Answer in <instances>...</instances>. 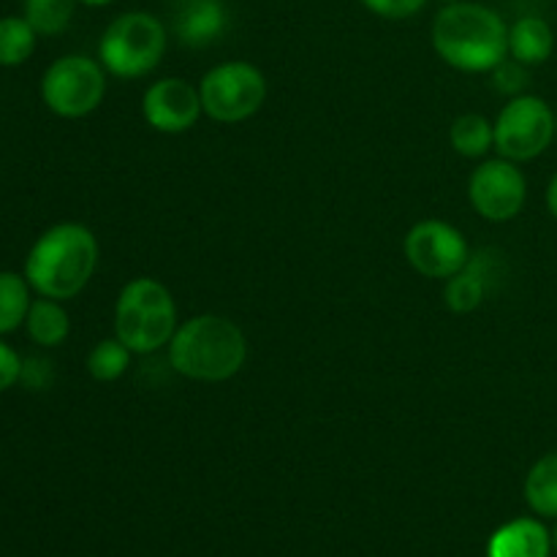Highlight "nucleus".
Returning a JSON list of instances; mask_svg holds the SVG:
<instances>
[{
  "mask_svg": "<svg viewBox=\"0 0 557 557\" xmlns=\"http://www.w3.org/2000/svg\"><path fill=\"white\" fill-rule=\"evenodd\" d=\"M20 381H25L30 389H44V386L52 381V370H49V362L47 359H27V362H22V375Z\"/></svg>",
  "mask_w": 557,
  "mask_h": 557,
  "instance_id": "obj_26",
  "label": "nucleus"
},
{
  "mask_svg": "<svg viewBox=\"0 0 557 557\" xmlns=\"http://www.w3.org/2000/svg\"><path fill=\"white\" fill-rule=\"evenodd\" d=\"M406 259L419 275L424 277H446L462 270L471 259L468 239L462 237L460 228L449 226L444 221H422L406 234Z\"/></svg>",
  "mask_w": 557,
  "mask_h": 557,
  "instance_id": "obj_9",
  "label": "nucleus"
},
{
  "mask_svg": "<svg viewBox=\"0 0 557 557\" xmlns=\"http://www.w3.org/2000/svg\"><path fill=\"white\" fill-rule=\"evenodd\" d=\"M528 79H531V76H528V65L515 58L500 60L493 69V85L495 90L504 92V96H520L528 87Z\"/></svg>",
  "mask_w": 557,
  "mask_h": 557,
  "instance_id": "obj_23",
  "label": "nucleus"
},
{
  "mask_svg": "<svg viewBox=\"0 0 557 557\" xmlns=\"http://www.w3.org/2000/svg\"><path fill=\"white\" fill-rule=\"evenodd\" d=\"M555 49V33L542 16H522L509 27V54L525 65L549 60Z\"/></svg>",
  "mask_w": 557,
  "mask_h": 557,
  "instance_id": "obj_15",
  "label": "nucleus"
},
{
  "mask_svg": "<svg viewBox=\"0 0 557 557\" xmlns=\"http://www.w3.org/2000/svg\"><path fill=\"white\" fill-rule=\"evenodd\" d=\"M98 264V243L82 223H58L36 239L25 261L33 292L49 299H71L90 283Z\"/></svg>",
  "mask_w": 557,
  "mask_h": 557,
  "instance_id": "obj_3",
  "label": "nucleus"
},
{
  "mask_svg": "<svg viewBox=\"0 0 557 557\" xmlns=\"http://www.w3.org/2000/svg\"><path fill=\"white\" fill-rule=\"evenodd\" d=\"M177 332V305L172 292L156 277L125 283L114 308V337L134 354H156Z\"/></svg>",
  "mask_w": 557,
  "mask_h": 557,
  "instance_id": "obj_4",
  "label": "nucleus"
},
{
  "mask_svg": "<svg viewBox=\"0 0 557 557\" xmlns=\"http://www.w3.org/2000/svg\"><path fill=\"white\" fill-rule=\"evenodd\" d=\"M547 207H549V212H553V215L557 218V174H555L553 183H549V188H547Z\"/></svg>",
  "mask_w": 557,
  "mask_h": 557,
  "instance_id": "obj_27",
  "label": "nucleus"
},
{
  "mask_svg": "<svg viewBox=\"0 0 557 557\" xmlns=\"http://www.w3.org/2000/svg\"><path fill=\"white\" fill-rule=\"evenodd\" d=\"M82 3H85V5H96V9H98V5H107V3H112V0H82Z\"/></svg>",
  "mask_w": 557,
  "mask_h": 557,
  "instance_id": "obj_28",
  "label": "nucleus"
},
{
  "mask_svg": "<svg viewBox=\"0 0 557 557\" xmlns=\"http://www.w3.org/2000/svg\"><path fill=\"white\" fill-rule=\"evenodd\" d=\"M201 112L205 109H201L199 87L180 76L156 82L147 87L145 98H141V114H145L147 125L161 134H183V131L194 128Z\"/></svg>",
  "mask_w": 557,
  "mask_h": 557,
  "instance_id": "obj_11",
  "label": "nucleus"
},
{
  "mask_svg": "<svg viewBox=\"0 0 557 557\" xmlns=\"http://www.w3.org/2000/svg\"><path fill=\"white\" fill-rule=\"evenodd\" d=\"M201 109L215 123H243L253 117L267 98V79L256 65L232 60L207 71L199 85Z\"/></svg>",
  "mask_w": 557,
  "mask_h": 557,
  "instance_id": "obj_6",
  "label": "nucleus"
},
{
  "mask_svg": "<svg viewBox=\"0 0 557 557\" xmlns=\"http://www.w3.org/2000/svg\"><path fill=\"white\" fill-rule=\"evenodd\" d=\"M36 36L25 16L0 20V65H22L36 49Z\"/></svg>",
  "mask_w": 557,
  "mask_h": 557,
  "instance_id": "obj_20",
  "label": "nucleus"
},
{
  "mask_svg": "<svg viewBox=\"0 0 557 557\" xmlns=\"http://www.w3.org/2000/svg\"><path fill=\"white\" fill-rule=\"evenodd\" d=\"M555 139H557V114H555Z\"/></svg>",
  "mask_w": 557,
  "mask_h": 557,
  "instance_id": "obj_31",
  "label": "nucleus"
},
{
  "mask_svg": "<svg viewBox=\"0 0 557 557\" xmlns=\"http://www.w3.org/2000/svg\"><path fill=\"white\" fill-rule=\"evenodd\" d=\"M433 47L455 69L484 74L509 54V27L487 5L457 0L435 14Z\"/></svg>",
  "mask_w": 557,
  "mask_h": 557,
  "instance_id": "obj_1",
  "label": "nucleus"
},
{
  "mask_svg": "<svg viewBox=\"0 0 557 557\" xmlns=\"http://www.w3.org/2000/svg\"><path fill=\"white\" fill-rule=\"evenodd\" d=\"M553 555V536L547 528L531 517L506 522L504 528L490 536L487 557H549Z\"/></svg>",
  "mask_w": 557,
  "mask_h": 557,
  "instance_id": "obj_14",
  "label": "nucleus"
},
{
  "mask_svg": "<svg viewBox=\"0 0 557 557\" xmlns=\"http://www.w3.org/2000/svg\"><path fill=\"white\" fill-rule=\"evenodd\" d=\"M30 283L14 272H0V335L25 324L30 310Z\"/></svg>",
  "mask_w": 557,
  "mask_h": 557,
  "instance_id": "obj_19",
  "label": "nucleus"
},
{
  "mask_svg": "<svg viewBox=\"0 0 557 557\" xmlns=\"http://www.w3.org/2000/svg\"><path fill=\"white\" fill-rule=\"evenodd\" d=\"M441 3H446V5H449V3H457V0H441Z\"/></svg>",
  "mask_w": 557,
  "mask_h": 557,
  "instance_id": "obj_30",
  "label": "nucleus"
},
{
  "mask_svg": "<svg viewBox=\"0 0 557 557\" xmlns=\"http://www.w3.org/2000/svg\"><path fill=\"white\" fill-rule=\"evenodd\" d=\"M76 0H25V20L38 36H58L69 27Z\"/></svg>",
  "mask_w": 557,
  "mask_h": 557,
  "instance_id": "obj_22",
  "label": "nucleus"
},
{
  "mask_svg": "<svg viewBox=\"0 0 557 557\" xmlns=\"http://www.w3.org/2000/svg\"><path fill=\"white\" fill-rule=\"evenodd\" d=\"M22 375V359L11 346L0 341V392L14 386Z\"/></svg>",
  "mask_w": 557,
  "mask_h": 557,
  "instance_id": "obj_25",
  "label": "nucleus"
},
{
  "mask_svg": "<svg viewBox=\"0 0 557 557\" xmlns=\"http://www.w3.org/2000/svg\"><path fill=\"white\" fill-rule=\"evenodd\" d=\"M169 33L158 16L147 11H128L103 30L98 58L109 74L120 79H139L158 69L166 52Z\"/></svg>",
  "mask_w": 557,
  "mask_h": 557,
  "instance_id": "obj_5",
  "label": "nucleus"
},
{
  "mask_svg": "<svg viewBox=\"0 0 557 557\" xmlns=\"http://www.w3.org/2000/svg\"><path fill=\"white\" fill-rule=\"evenodd\" d=\"M107 92V74L98 60L65 54L54 60L41 79V98L60 117H85L96 112Z\"/></svg>",
  "mask_w": 557,
  "mask_h": 557,
  "instance_id": "obj_7",
  "label": "nucleus"
},
{
  "mask_svg": "<svg viewBox=\"0 0 557 557\" xmlns=\"http://www.w3.org/2000/svg\"><path fill=\"white\" fill-rule=\"evenodd\" d=\"M25 326L27 335L33 337V343H38V346L44 348H54L69 337L71 321L65 308L60 305V299L41 297L30 305V310H27Z\"/></svg>",
  "mask_w": 557,
  "mask_h": 557,
  "instance_id": "obj_16",
  "label": "nucleus"
},
{
  "mask_svg": "<svg viewBox=\"0 0 557 557\" xmlns=\"http://www.w3.org/2000/svg\"><path fill=\"white\" fill-rule=\"evenodd\" d=\"M449 139L460 156L482 158L490 147H495V125L482 114H462L451 123Z\"/></svg>",
  "mask_w": 557,
  "mask_h": 557,
  "instance_id": "obj_18",
  "label": "nucleus"
},
{
  "mask_svg": "<svg viewBox=\"0 0 557 557\" xmlns=\"http://www.w3.org/2000/svg\"><path fill=\"white\" fill-rule=\"evenodd\" d=\"M228 14L221 0H177L174 5V36L183 47H210L226 33Z\"/></svg>",
  "mask_w": 557,
  "mask_h": 557,
  "instance_id": "obj_13",
  "label": "nucleus"
},
{
  "mask_svg": "<svg viewBox=\"0 0 557 557\" xmlns=\"http://www.w3.org/2000/svg\"><path fill=\"white\" fill-rule=\"evenodd\" d=\"M248 359V341L234 321L223 315H194L177 326L169 343V364L183 379L221 384L237 375Z\"/></svg>",
  "mask_w": 557,
  "mask_h": 557,
  "instance_id": "obj_2",
  "label": "nucleus"
},
{
  "mask_svg": "<svg viewBox=\"0 0 557 557\" xmlns=\"http://www.w3.org/2000/svg\"><path fill=\"white\" fill-rule=\"evenodd\" d=\"M498 264L500 261L490 250L473 253L468 264L446 281V308L451 313H473L498 283Z\"/></svg>",
  "mask_w": 557,
  "mask_h": 557,
  "instance_id": "obj_12",
  "label": "nucleus"
},
{
  "mask_svg": "<svg viewBox=\"0 0 557 557\" xmlns=\"http://www.w3.org/2000/svg\"><path fill=\"white\" fill-rule=\"evenodd\" d=\"M468 199L473 210L493 223L511 221L522 212L528 199L525 174L517 169L515 161L495 158L484 161L468 183Z\"/></svg>",
  "mask_w": 557,
  "mask_h": 557,
  "instance_id": "obj_10",
  "label": "nucleus"
},
{
  "mask_svg": "<svg viewBox=\"0 0 557 557\" xmlns=\"http://www.w3.org/2000/svg\"><path fill=\"white\" fill-rule=\"evenodd\" d=\"M525 500L539 517L557 520V451L544 455L525 479Z\"/></svg>",
  "mask_w": 557,
  "mask_h": 557,
  "instance_id": "obj_17",
  "label": "nucleus"
},
{
  "mask_svg": "<svg viewBox=\"0 0 557 557\" xmlns=\"http://www.w3.org/2000/svg\"><path fill=\"white\" fill-rule=\"evenodd\" d=\"M368 5L373 14L386 16V20H406V16L419 14L428 5V0H359Z\"/></svg>",
  "mask_w": 557,
  "mask_h": 557,
  "instance_id": "obj_24",
  "label": "nucleus"
},
{
  "mask_svg": "<svg viewBox=\"0 0 557 557\" xmlns=\"http://www.w3.org/2000/svg\"><path fill=\"white\" fill-rule=\"evenodd\" d=\"M131 354L134 351L120 337H109V341H101L92 348L90 357H87V370L101 384H112L128 370Z\"/></svg>",
  "mask_w": 557,
  "mask_h": 557,
  "instance_id": "obj_21",
  "label": "nucleus"
},
{
  "mask_svg": "<svg viewBox=\"0 0 557 557\" xmlns=\"http://www.w3.org/2000/svg\"><path fill=\"white\" fill-rule=\"evenodd\" d=\"M553 549L557 553V528H555V533H553Z\"/></svg>",
  "mask_w": 557,
  "mask_h": 557,
  "instance_id": "obj_29",
  "label": "nucleus"
},
{
  "mask_svg": "<svg viewBox=\"0 0 557 557\" xmlns=\"http://www.w3.org/2000/svg\"><path fill=\"white\" fill-rule=\"evenodd\" d=\"M555 139V114L536 96H515L495 120V147L506 161H533Z\"/></svg>",
  "mask_w": 557,
  "mask_h": 557,
  "instance_id": "obj_8",
  "label": "nucleus"
}]
</instances>
